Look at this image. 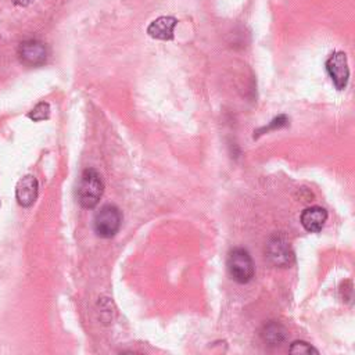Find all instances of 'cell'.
I'll return each instance as SVG.
<instances>
[{"label":"cell","instance_id":"obj_4","mask_svg":"<svg viewBox=\"0 0 355 355\" xmlns=\"http://www.w3.org/2000/svg\"><path fill=\"white\" fill-rule=\"evenodd\" d=\"M266 258L276 266H288L294 259L293 250L287 240L282 236H273L265 247Z\"/></svg>","mask_w":355,"mask_h":355},{"label":"cell","instance_id":"obj_7","mask_svg":"<svg viewBox=\"0 0 355 355\" xmlns=\"http://www.w3.org/2000/svg\"><path fill=\"white\" fill-rule=\"evenodd\" d=\"M37 180L32 175H26L21 178L15 187V198L21 207H31L37 198Z\"/></svg>","mask_w":355,"mask_h":355},{"label":"cell","instance_id":"obj_10","mask_svg":"<svg viewBox=\"0 0 355 355\" xmlns=\"http://www.w3.org/2000/svg\"><path fill=\"white\" fill-rule=\"evenodd\" d=\"M262 338L269 345H280L286 338V330L279 323H269L262 330Z\"/></svg>","mask_w":355,"mask_h":355},{"label":"cell","instance_id":"obj_8","mask_svg":"<svg viewBox=\"0 0 355 355\" xmlns=\"http://www.w3.org/2000/svg\"><path fill=\"white\" fill-rule=\"evenodd\" d=\"M326 220H327V211L318 205L305 208L301 214V225L309 233H316L322 230Z\"/></svg>","mask_w":355,"mask_h":355},{"label":"cell","instance_id":"obj_3","mask_svg":"<svg viewBox=\"0 0 355 355\" xmlns=\"http://www.w3.org/2000/svg\"><path fill=\"white\" fill-rule=\"evenodd\" d=\"M121 223H122L121 211L112 204L103 205L96 212L93 219L94 232L97 233V236L103 239H110L115 236L121 227Z\"/></svg>","mask_w":355,"mask_h":355},{"label":"cell","instance_id":"obj_6","mask_svg":"<svg viewBox=\"0 0 355 355\" xmlns=\"http://www.w3.org/2000/svg\"><path fill=\"white\" fill-rule=\"evenodd\" d=\"M47 47L39 40H25L19 44L18 57L19 61L28 67H40L47 60Z\"/></svg>","mask_w":355,"mask_h":355},{"label":"cell","instance_id":"obj_12","mask_svg":"<svg viewBox=\"0 0 355 355\" xmlns=\"http://www.w3.org/2000/svg\"><path fill=\"white\" fill-rule=\"evenodd\" d=\"M290 354H304V355H311L315 354L318 355L319 351L316 348H313L311 344L305 343V341H294L290 348H288Z\"/></svg>","mask_w":355,"mask_h":355},{"label":"cell","instance_id":"obj_5","mask_svg":"<svg viewBox=\"0 0 355 355\" xmlns=\"http://www.w3.org/2000/svg\"><path fill=\"white\" fill-rule=\"evenodd\" d=\"M326 71L331 78L334 86L338 90H343L347 86L348 78H349V68H348L345 53L343 51L333 53L326 61Z\"/></svg>","mask_w":355,"mask_h":355},{"label":"cell","instance_id":"obj_11","mask_svg":"<svg viewBox=\"0 0 355 355\" xmlns=\"http://www.w3.org/2000/svg\"><path fill=\"white\" fill-rule=\"evenodd\" d=\"M49 115H50V105L47 103L42 101V103H39L33 107V110L28 114V118H31L32 121L39 122V121L47 119Z\"/></svg>","mask_w":355,"mask_h":355},{"label":"cell","instance_id":"obj_14","mask_svg":"<svg viewBox=\"0 0 355 355\" xmlns=\"http://www.w3.org/2000/svg\"><path fill=\"white\" fill-rule=\"evenodd\" d=\"M14 1V4H17V6H28L32 0H12Z\"/></svg>","mask_w":355,"mask_h":355},{"label":"cell","instance_id":"obj_9","mask_svg":"<svg viewBox=\"0 0 355 355\" xmlns=\"http://www.w3.org/2000/svg\"><path fill=\"white\" fill-rule=\"evenodd\" d=\"M176 24L178 19L173 17H159L148 25L147 33L158 40H171L173 39V29Z\"/></svg>","mask_w":355,"mask_h":355},{"label":"cell","instance_id":"obj_1","mask_svg":"<svg viewBox=\"0 0 355 355\" xmlns=\"http://www.w3.org/2000/svg\"><path fill=\"white\" fill-rule=\"evenodd\" d=\"M104 191V182L101 175L93 169H85L78 184V201L83 208H94Z\"/></svg>","mask_w":355,"mask_h":355},{"label":"cell","instance_id":"obj_2","mask_svg":"<svg viewBox=\"0 0 355 355\" xmlns=\"http://www.w3.org/2000/svg\"><path fill=\"white\" fill-rule=\"evenodd\" d=\"M227 270L232 279L240 284L248 283L254 277V262L250 252L245 248L236 247L227 254Z\"/></svg>","mask_w":355,"mask_h":355},{"label":"cell","instance_id":"obj_13","mask_svg":"<svg viewBox=\"0 0 355 355\" xmlns=\"http://www.w3.org/2000/svg\"><path fill=\"white\" fill-rule=\"evenodd\" d=\"M287 123H288L287 116H286V115H279V116H276V118L269 123V126L262 128L259 132H268V130H270V129H279V128L286 126ZM259 132H258V133H259Z\"/></svg>","mask_w":355,"mask_h":355}]
</instances>
